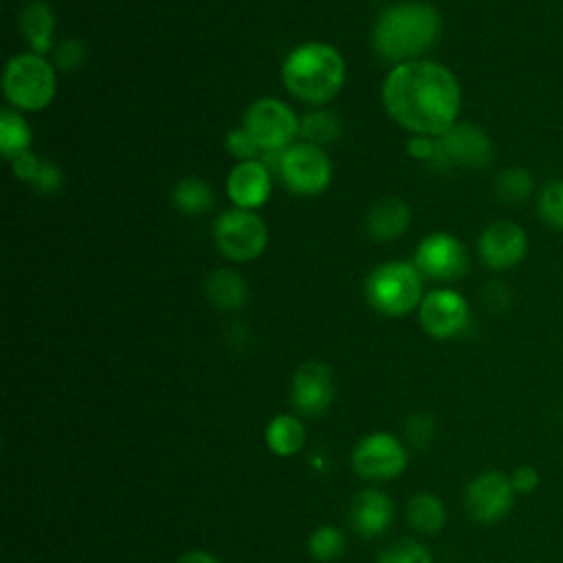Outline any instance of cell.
Here are the masks:
<instances>
[{"label": "cell", "instance_id": "cell-1", "mask_svg": "<svg viewBox=\"0 0 563 563\" xmlns=\"http://www.w3.org/2000/svg\"><path fill=\"white\" fill-rule=\"evenodd\" d=\"M383 106L405 130L438 139L457 123L462 88L457 77L438 62H405L387 73Z\"/></svg>", "mask_w": 563, "mask_h": 563}, {"label": "cell", "instance_id": "cell-2", "mask_svg": "<svg viewBox=\"0 0 563 563\" xmlns=\"http://www.w3.org/2000/svg\"><path fill=\"white\" fill-rule=\"evenodd\" d=\"M440 13L427 2H398L383 11L372 31L374 51L389 62H416L440 35Z\"/></svg>", "mask_w": 563, "mask_h": 563}, {"label": "cell", "instance_id": "cell-3", "mask_svg": "<svg viewBox=\"0 0 563 563\" xmlns=\"http://www.w3.org/2000/svg\"><path fill=\"white\" fill-rule=\"evenodd\" d=\"M282 79L297 99L323 106L332 101L345 81V62L341 53L323 42H306L292 48L282 64Z\"/></svg>", "mask_w": 563, "mask_h": 563}, {"label": "cell", "instance_id": "cell-4", "mask_svg": "<svg viewBox=\"0 0 563 563\" xmlns=\"http://www.w3.org/2000/svg\"><path fill=\"white\" fill-rule=\"evenodd\" d=\"M365 295L369 306L387 317L409 314L422 303V275L413 264L387 262L376 266L367 282Z\"/></svg>", "mask_w": 563, "mask_h": 563}, {"label": "cell", "instance_id": "cell-5", "mask_svg": "<svg viewBox=\"0 0 563 563\" xmlns=\"http://www.w3.org/2000/svg\"><path fill=\"white\" fill-rule=\"evenodd\" d=\"M4 97L20 110L46 108L57 90L53 66L37 53L13 55L2 75Z\"/></svg>", "mask_w": 563, "mask_h": 563}, {"label": "cell", "instance_id": "cell-6", "mask_svg": "<svg viewBox=\"0 0 563 563\" xmlns=\"http://www.w3.org/2000/svg\"><path fill=\"white\" fill-rule=\"evenodd\" d=\"M213 238L224 257L233 262H253L266 249L268 229L257 213L235 207L216 220Z\"/></svg>", "mask_w": 563, "mask_h": 563}, {"label": "cell", "instance_id": "cell-7", "mask_svg": "<svg viewBox=\"0 0 563 563\" xmlns=\"http://www.w3.org/2000/svg\"><path fill=\"white\" fill-rule=\"evenodd\" d=\"M244 128L257 141L262 152H282L290 147V141L299 134L301 121L284 101L262 97L246 110Z\"/></svg>", "mask_w": 563, "mask_h": 563}, {"label": "cell", "instance_id": "cell-8", "mask_svg": "<svg viewBox=\"0 0 563 563\" xmlns=\"http://www.w3.org/2000/svg\"><path fill=\"white\" fill-rule=\"evenodd\" d=\"M279 174L286 187L301 196L321 194L332 178V163L328 154L312 143H295L279 156Z\"/></svg>", "mask_w": 563, "mask_h": 563}, {"label": "cell", "instance_id": "cell-9", "mask_svg": "<svg viewBox=\"0 0 563 563\" xmlns=\"http://www.w3.org/2000/svg\"><path fill=\"white\" fill-rule=\"evenodd\" d=\"M413 266L422 277L435 282H455L462 279L468 271V253L455 235L435 231L418 244Z\"/></svg>", "mask_w": 563, "mask_h": 563}, {"label": "cell", "instance_id": "cell-10", "mask_svg": "<svg viewBox=\"0 0 563 563\" xmlns=\"http://www.w3.org/2000/svg\"><path fill=\"white\" fill-rule=\"evenodd\" d=\"M528 255V233L512 220L490 222L477 238V257L488 271H510Z\"/></svg>", "mask_w": 563, "mask_h": 563}, {"label": "cell", "instance_id": "cell-11", "mask_svg": "<svg viewBox=\"0 0 563 563\" xmlns=\"http://www.w3.org/2000/svg\"><path fill=\"white\" fill-rule=\"evenodd\" d=\"M352 466L365 479H394L407 466V451L396 435L376 431L356 444Z\"/></svg>", "mask_w": 563, "mask_h": 563}, {"label": "cell", "instance_id": "cell-12", "mask_svg": "<svg viewBox=\"0 0 563 563\" xmlns=\"http://www.w3.org/2000/svg\"><path fill=\"white\" fill-rule=\"evenodd\" d=\"M418 319L429 336L451 339L466 328L468 303L457 290L438 288L424 295L418 308Z\"/></svg>", "mask_w": 563, "mask_h": 563}, {"label": "cell", "instance_id": "cell-13", "mask_svg": "<svg viewBox=\"0 0 563 563\" xmlns=\"http://www.w3.org/2000/svg\"><path fill=\"white\" fill-rule=\"evenodd\" d=\"M515 488L510 477L499 471L477 475L466 488V510L477 523H495L512 508Z\"/></svg>", "mask_w": 563, "mask_h": 563}, {"label": "cell", "instance_id": "cell-14", "mask_svg": "<svg viewBox=\"0 0 563 563\" xmlns=\"http://www.w3.org/2000/svg\"><path fill=\"white\" fill-rule=\"evenodd\" d=\"M438 143L446 165L484 169L493 161V143L488 134L468 121H457L451 125L442 136H438Z\"/></svg>", "mask_w": 563, "mask_h": 563}, {"label": "cell", "instance_id": "cell-15", "mask_svg": "<svg viewBox=\"0 0 563 563\" xmlns=\"http://www.w3.org/2000/svg\"><path fill=\"white\" fill-rule=\"evenodd\" d=\"M334 398V380L328 365L308 361L297 367L290 385V400L303 416L323 413Z\"/></svg>", "mask_w": 563, "mask_h": 563}, {"label": "cell", "instance_id": "cell-16", "mask_svg": "<svg viewBox=\"0 0 563 563\" xmlns=\"http://www.w3.org/2000/svg\"><path fill=\"white\" fill-rule=\"evenodd\" d=\"M227 194L240 209L253 211L262 207L271 196L268 167L257 158L240 161L227 176Z\"/></svg>", "mask_w": 563, "mask_h": 563}, {"label": "cell", "instance_id": "cell-17", "mask_svg": "<svg viewBox=\"0 0 563 563\" xmlns=\"http://www.w3.org/2000/svg\"><path fill=\"white\" fill-rule=\"evenodd\" d=\"M394 517V504L391 499L380 490H361L350 508V521L352 528L361 537H378L383 534Z\"/></svg>", "mask_w": 563, "mask_h": 563}, {"label": "cell", "instance_id": "cell-18", "mask_svg": "<svg viewBox=\"0 0 563 563\" xmlns=\"http://www.w3.org/2000/svg\"><path fill=\"white\" fill-rule=\"evenodd\" d=\"M409 220H411L409 205L396 196H389L378 200L369 209L365 227L376 242H394L407 231Z\"/></svg>", "mask_w": 563, "mask_h": 563}, {"label": "cell", "instance_id": "cell-19", "mask_svg": "<svg viewBox=\"0 0 563 563\" xmlns=\"http://www.w3.org/2000/svg\"><path fill=\"white\" fill-rule=\"evenodd\" d=\"M20 31L31 46V53L44 55L53 48L55 15L53 9L42 0H31L20 13Z\"/></svg>", "mask_w": 563, "mask_h": 563}, {"label": "cell", "instance_id": "cell-20", "mask_svg": "<svg viewBox=\"0 0 563 563\" xmlns=\"http://www.w3.org/2000/svg\"><path fill=\"white\" fill-rule=\"evenodd\" d=\"M264 440H266V446H268L275 455H279V457H290V455H295V453L303 446L306 429H303V424L299 422L297 416H292V413H279V416H275V418L266 424Z\"/></svg>", "mask_w": 563, "mask_h": 563}, {"label": "cell", "instance_id": "cell-21", "mask_svg": "<svg viewBox=\"0 0 563 563\" xmlns=\"http://www.w3.org/2000/svg\"><path fill=\"white\" fill-rule=\"evenodd\" d=\"M11 167H13V174L20 180L33 185L42 194H55L62 187V172H59V167L48 163V161H42V158L33 156L31 152L13 158Z\"/></svg>", "mask_w": 563, "mask_h": 563}, {"label": "cell", "instance_id": "cell-22", "mask_svg": "<svg viewBox=\"0 0 563 563\" xmlns=\"http://www.w3.org/2000/svg\"><path fill=\"white\" fill-rule=\"evenodd\" d=\"M207 297L220 310H240L246 301V284L235 271L218 268L207 279Z\"/></svg>", "mask_w": 563, "mask_h": 563}, {"label": "cell", "instance_id": "cell-23", "mask_svg": "<svg viewBox=\"0 0 563 563\" xmlns=\"http://www.w3.org/2000/svg\"><path fill=\"white\" fill-rule=\"evenodd\" d=\"M534 191H537L534 176L521 165L506 167L495 178V196L499 202L508 207L526 205L534 196Z\"/></svg>", "mask_w": 563, "mask_h": 563}, {"label": "cell", "instance_id": "cell-24", "mask_svg": "<svg viewBox=\"0 0 563 563\" xmlns=\"http://www.w3.org/2000/svg\"><path fill=\"white\" fill-rule=\"evenodd\" d=\"M407 519L413 530L422 534H435L444 528L446 510L440 497L433 493H416L407 504Z\"/></svg>", "mask_w": 563, "mask_h": 563}, {"label": "cell", "instance_id": "cell-25", "mask_svg": "<svg viewBox=\"0 0 563 563\" xmlns=\"http://www.w3.org/2000/svg\"><path fill=\"white\" fill-rule=\"evenodd\" d=\"M33 143V134L29 123L24 121L22 114H18V110H9L4 108L0 112V152L7 161H13L22 154L29 152Z\"/></svg>", "mask_w": 563, "mask_h": 563}, {"label": "cell", "instance_id": "cell-26", "mask_svg": "<svg viewBox=\"0 0 563 563\" xmlns=\"http://www.w3.org/2000/svg\"><path fill=\"white\" fill-rule=\"evenodd\" d=\"M174 202L180 211L198 216L213 207V191L202 178H185L174 187Z\"/></svg>", "mask_w": 563, "mask_h": 563}, {"label": "cell", "instance_id": "cell-27", "mask_svg": "<svg viewBox=\"0 0 563 563\" xmlns=\"http://www.w3.org/2000/svg\"><path fill=\"white\" fill-rule=\"evenodd\" d=\"M537 216L541 222L559 233H563V178L548 180L537 191Z\"/></svg>", "mask_w": 563, "mask_h": 563}, {"label": "cell", "instance_id": "cell-28", "mask_svg": "<svg viewBox=\"0 0 563 563\" xmlns=\"http://www.w3.org/2000/svg\"><path fill=\"white\" fill-rule=\"evenodd\" d=\"M299 134L306 139V143H312V145L321 147V145L332 143L334 139H339L341 123H339V119L332 112H325V110L308 112L301 119Z\"/></svg>", "mask_w": 563, "mask_h": 563}, {"label": "cell", "instance_id": "cell-29", "mask_svg": "<svg viewBox=\"0 0 563 563\" xmlns=\"http://www.w3.org/2000/svg\"><path fill=\"white\" fill-rule=\"evenodd\" d=\"M308 550L314 561L330 563L343 554L345 539L334 526H319L308 539Z\"/></svg>", "mask_w": 563, "mask_h": 563}, {"label": "cell", "instance_id": "cell-30", "mask_svg": "<svg viewBox=\"0 0 563 563\" xmlns=\"http://www.w3.org/2000/svg\"><path fill=\"white\" fill-rule=\"evenodd\" d=\"M376 563H433L431 554L416 541L405 539L396 545L383 550L376 559Z\"/></svg>", "mask_w": 563, "mask_h": 563}, {"label": "cell", "instance_id": "cell-31", "mask_svg": "<svg viewBox=\"0 0 563 563\" xmlns=\"http://www.w3.org/2000/svg\"><path fill=\"white\" fill-rule=\"evenodd\" d=\"M227 152L235 156L238 161H253L262 152L257 141L249 134V130L242 125L238 130H231L227 136Z\"/></svg>", "mask_w": 563, "mask_h": 563}, {"label": "cell", "instance_id": "cell-32", "mask_svg": "<svg viewBox=\"0 0 563 563\" xmlns=\"http://www.w3.org/2000/svg\"><path fill=\"white\" fill-rule=\"evenodd\" d=\"M405 433L409 438V442L416 446V449H422L431 442L433 433H435V420L429 416V413H413L409 420H407V427H405Z\"/></svg>", "mask_w": 563, "mask_h": 563}, {"label": "cell", "instance_id": "cell-33", "mask_svg": "<svg viewBox=\"0 0 563 563\" xmlns=\"http://www.w3.org/2000/svg\"><path fill=\"white\" fill-rule=\"evenodd\" d=\"M84 55H86V51L77 40H66L55 48V62L64 70L77 68L84 62Z\"/></svg>", "mask_w": 563, "mask_h": 563}, {"label": "cell", "instance_id": "cell-34", "mask_svg": "<svg viewBox=\"0 0 563 563\" xmlns=\"http://www.w3.org/2000/svg\"><path fill=\"white\" fill-rule=\"evenodd\" d=\"M407 152L418 161H435L440 145H438V141H433V136L413 134V139L407 143Z\"/></svg>", "mask_w": 563, "mask_h": 563}, {"label": "cell", "instance_id": "cell-35", "mask_svg": "<svg viewBox=\"0 0 563 563\" xmlns=\"http://www.w3.org/2000/svg\"><path fill=\"white\" fill-rule=\"evenodd\" d=\"M510 484L515 488V493L519 495H530L537 486H539V473L532 466H519L512 471L510 475Z\"/></svg>", "mask_w": 563, "mask_h": 563}, {"label": "cell", "instance_id": "cell-36", "mask_svg": "<svg viewBox=\"0 0 563 563\" xmlns=\"http://www.w3.org/2000/svg\"><path fill=\"white\" fill-rule=\"evenodd\" d=\"M178 563H220L213 554L205 552V550H191V552H185Z\"/></svg>", "mask_w": 563, "mask_h": 563}]
</instances>
